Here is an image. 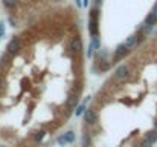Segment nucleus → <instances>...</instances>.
I'll return each instance as SVG.
<instances>
[{"label": "nucleus", "instance_id": "1", "mask_svg": "<svg viewBox=\"0 0 157 147\" xmlns=\"http://www.w3.org/2000/svg\"><path fill=\"white\" fill-rule=\"evenodd\" d=\"M98 17H99V9L93 8L89 15V32L92 37H98Z\"/></svg>", "mask_w": 157, "mask_h": 147}, {"label": "nucleus", "instance_id": "2", "mask_svg": "<svg viewBox=\"0 0 157 147\" xmlns=\"http://www.w3.org/2000/svg\"><path fill=\"white\" fill-rule=\"evenodd\" d=\"M116 78L117 80H125L128 75H130V67L127 66V64H122V66H119L117 69H116Z\"/></svg>", "mask_w": 157, "mask_h": 147}, {"label": "nucleus", "instance_id": "3", "mask_svg": "<svg viewBox=\"0 0 157 147\" xmlns=\"http://www.w3.org/2000/svg\"><path fill=\"white\" fill-rule=\"evenodd\" d=\"M18 48H20V37H14L9 43H8V46H6V49H8V54L9 55H12V54H15L17 51H18Z\"/></svg>", "mask_w": 157, "mask_h": 147}, {"label": "nucleus", "instance_id": "4", "mask_svg": "<svg viewBox=\"0 0 157 147\" xmlns=\"http://www.w3.org/2000/svg\"><path fill=\"white\" fill-rule=\"evenodd\" d=\"M130 52V49L125 46V43H121L117 48H116V52H114V60H119V58H124L127 54Z\"/></svg>", "mask_w": 157, "mask_h": 147}, {"label": "nucleus", "instance_id": "5", "mask_svg": "<svg viewBox=\"0 0 157 147\" xmlns=\"http://www.w3.org/2000/svg\"><path fill=\"white\" fill-rule=\"evenodd\" d=\"M70 49L73 51V52H76V54H81L82 52V42H81V39L76 35V37H73V40H72V43H70Z\"/></svg>", "mask_w": 157, "mask_h": 147}, {"label": "nucleus", "instance_id": "6", "mask_svg": "<svg viewBox=\"0 0 157 147\" xmlns=\"http://www.w3.org/2000/svg\"><path fill=\"white\" fill-rule=\"evenodd\" d=\"M84 118H86V123H89V124H95V123L98 121V116H96L95 110H92V109L86 110V113H84Z\"/></svg>", "mask_w": 157, "mask_h": 147}, {"label": "nucleus", "instance_id": "7", "mask_svg": "<svg viewBox=\"0 0 157 147\" xmlns=\"http://www.w3.org/2000/svg\"><path fill=\"white\" fill-rule=\"evenodd\" d=\"M144 23H145V25H148V26H154V25L157 23V15L151 11V12L145 17V22H144Z\"/></svg>", "mask_w": 157, "mask_h": 147}, {"label": "nucleus", "instance_id": "8", "mask_svg": "<svg viewBox=\"0 0 157 147\" xmlns=\"http://www.w3.org/2000/svg\"><path fill=\"white\" fill-rule=\"evenodd\" d=\"M79 103V98H78V95H70L69 97V100H67V107H75L76 104Z\"/></svg>", "mask_w": 157, "mask_h": 147}, {"label": "nucleus", "instance_id": "9", "mask_svg": "<svg viewBox=\"0 0 157 147\" xmlns=\"http://www.w3.org/2000/svg\"><path fill=\"white\" fill-rule=\"evenodd\" d=\"M145 138H148V140H150V141H151V143L154 144V143L157 141V129H154V130H151V132H148Z\"/></svg>", "mask_w": 157, "mask_h": 147}, {"label": "nucleus", "instance_id": "10", "mask_svg": "<svg viewBox=\"0 0 157 147\" xmlns=\"http://www.w3.org/2000/svg\"><path fill=\"white\" fill-rule=\"evenodd\" d=\"M64 138L67 140V143H70V144H72V143L75 141V132H72V130L66 132V133H64Z\"/></svg>", "mask_w": 157, "mask_h": 147}, {"label": "nucleus", "instance_id": "11", "mask_svg": "<svg viewBox=\"0 0 157 147\" xmlns=\"http://www.w3.org/2000/svg\"><path fill=\"white\" fill-rule=\"evenodd\" d=\"M86 103H87V100H86L82 104H79V106L76 107V110H75V115H76V116H79L82 112H86Z\"/></svg>", "mask_w": 157, "mask_h": 147}, {"label": "nucleus", "instance_id": "12", "mask_svg": "<svg viewBox=\"0 0 157 147\" xmlns=\"http://www.w3.org/2000/svg\"><path fill=\"white\" fill-rule=\"evenodd\" d=\"M3 5H5L8 9H12V8H15L17 0H3Z\"/></svg>", "mask_w": 157, "mask_h": 147}, {"label": "nucleus", "instance_id": "13", "mask_svg": "<svg viewBox=\"0 0 157 147\" xmlns=\"http://www.w3.org/2000/svg\"><path fill=\"white\" fill-rule=\"evenodd\" d=\"M90 137H89V133H86L84 137H82V147H89L90 146Z\"/></svg>", "mask_w": 157, "mask_h": 147}, {"label": "nucleus", "instance_id": "14", "mask_svg": "<svg viewBox=\"0 0 157 147\" xmlns=\"http://www.w3.org/2000/svg\"><path fill=\"white\" fill-rule=\"evenodd\" d=\"M93 49H95V42H92V43L89 45V51H87V57H89V58L93 55Z\"/></svg>", "mask_w": 157, "mask_h": 147}, {"label": "nucleus", "instance_id": "15", "mask_svg": "<svg viewBox=\"0 0 157 147\" xmlns=\"http://www.w3.org/2000/svg\"><path fill=\"white\" fill-rule=\"evenodd\" d=\"M151 146H153V143H151L148 138L142 140V143H140V147H151Z\"/></svg>", "mask_w": 157, "mask_h": 147}, {"label": "nucleus", "instance_id": "16", "mask_svg": "<svg viewBox=\"0 0 157 147\" xmlns=\"http://www.w3.org/2000/svg\"><path fill=\"white\" fill-rule=\"evenodd\" d=\"M44 135H46V132H43V130H41V132H38V133L35 135V141H41V140L44 138Z\"/></svg>", "mask_w": 157, "mask_h": 147}, {"label": "nucleus", "instance_id": "17", "mask_svg": "<svg viewBox=\"0 0 157 147\" xmlns=\"http://www.w3.org/2000/svg\"><path fill=\"white\" fill-rule=\"evenodd\" d=\"M58 144H59V146H66V144H69V143H67V140L64 138V135L58 138Z\"/></svg>", "mask_w": 157, "mask_h": 147}, {"label": "nucleus", "instance_id": "18", "mask_svg": "<svg viewBox=\"0 0 157 147\" xmlns=\"http://www.w3.org/2000/svg\"><path fill=\"white\" fill-rule=\"evenodd\" d=\"M5 35V23L3 22H0V39Z\"/></svg>", "mask_w": 157, "mask_h": 147}, {"label": "nucleus", "instance_id": "19", "mask_svg": "<svg viewBox=\"0 0 157 147\" xmlns=\"http://www.w3.org/2000/svg\"><path fill=\"white\" fill-rule=\"evenodd\" d=\"M76 6H78V8H84V5H82V0H76Z\"/></svg>", "mask_w": 157, "mask_h": 147}, {"label": "nucleus", "instance_id": "20", "mask_svg": "<svg viewBox=\"0 0 157 147\" xmlns=\"http://www.w3.org/2000/svg\"><path fill=\"white\" fill-rule=\"evenodd\" d=\"M82 5H84V8L89 6V0H82Z\"/></svg>", "mask_w": 157, "mask_h": 147}, {"label": "nucleus", "instance_id": "21", "mask_svg": "<svg viewBox=\"0 0 157 147\" xmlns=\"http://www.w3.org/2000/svg\"><path fill=\"white\" fill-rule=\"evenodd\" d=\"M153 12L157 15V5H154V8H153Z\"/></svg>", "mask_w": 157, "mask_h": 147}, {"label": "nucleus", "instance_id": "22", "mask_svg": "<svg viewBox=\"0 0 157 147\" xmlns=\"http://www.w3.org/2000/svg\"><path fill=\"white\" fill-rule=\"evenodd\" d=\"M93 2H95V5H99L101 3V0H93Z\"/></svg>", "mask_w": 157, "mask_h": 147}, {"label": "nucleus", "instance_id": "23", "mask_svg": "<svg viewBox=\"0 0 157 147\" xmlns=\"http://www.w3.org/2000/svg\"><path fill=\"white\" fill-rule=\"evenodd\" d=\"M154 127H156V129H157V120H156V123H154Z\"/></svg>", "mask_w": 157, "mask_h": 147}, {"label": "nucleus", "instance_id": "24", "mask_svg": "<svg viewBox=\"0 0 157 147\" xmlns=\"http://www.w3.org/2000/svg\"><path fill=\"white\" fill-rule=\"evenodd\" d=\"M0 86H2V78H0Z\"/></svg>", "mask_w": 157, "mask_h": 147}, {"label": "nucleus", "instance_id": "25", "mask_svg": "<svg viewBox=\"0 0 157 147\" xmlns=\"http://www.w3.org/2000/svg\"><path fill=\"white\" fill-rule=\"evenodd\" d=\"M0 147H6V146H0Z\"/></svg>", "mask_w": 157, "mask_h": 147}]
</instances>
